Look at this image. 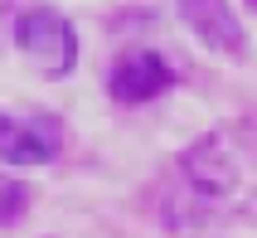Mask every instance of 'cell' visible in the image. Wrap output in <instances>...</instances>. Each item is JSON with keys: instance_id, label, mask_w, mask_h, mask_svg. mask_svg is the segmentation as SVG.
I'll use <instances>...</instances> for the list:
<instances>
[{"instance_id": "277c9868", "label": "cell", "mask_w": 257, "mask_h": 238, "mask_svg": "<svg viewBox=\"0 0 257 238\" xmlns=\"http://www.w3.org/2000/svg\"><path fill=\"white\" fill-rule=\"evenodd\" d=\"M63 146H68V131L58 117L0 112V161L5 166H49L63 155Z\"/></svg>"}, {"instance_id": "52a82bcc", "label": "cell", "mask_w": 257, "mask_h": 238, "mask_svg": "<svg viewBox=\"0 0 257 238\" xmlns=\"http://www.w3.org/2000/svg\"><path fill=\"white\" fill-rule=\"evenodd\" d=\"M247 10H252V15H257V0H247Z\"/></svg>"}, {"instance_id": "6da1fadb", "label": "cell", "mask_w": 257, "mask_h": 238, "mask_svg": "<svg viewBox=\"0 0 257 238\" xmlns=\"http://www.w3.org/2000/svg\"><path fill=\"white\" fill-rule=\"evenodd\" d=\"M10 39L39 78H68L78 68V29L58 5H25L10 25Z\"/></svg>"}, {"instance_id": "3957f363", "label": "cell", "mask_w": 257, "mask_h": 238, "mask_svg": "<svg viewBox=\"0 0 257 238\" xmlns=\"http://www.w3.org/2000/svg\"><path fill=\"white\" fill-rule=\"evenodd\" d=\"M175 63L156 49H126V54L112 58L107 68V98L121 102V107H146V102L165 98L175 88Z\"/></svg>"}, {"instance_id": "5b68a950", "label": "cell", "mask_w": 257, "mask_h": 238, "mask_svg": "<svg viewBox=\"0 0 257 238\" xmlns=\"http://www.w3.org/2000/svg\"><path fill=\"white\" fill-rule=\"evenodd\" d=\"M185 29L218 58H247V25L228 0H175Z\"/></svg>"}, {"instance_id": "7a4b0ae2", "label": "cell", "mask_w": 257, "mask_h": 238, "mask_svg": "<svg viewBox=\"0 0 257 238\" xmlns=\"http://www.w3.org/2000/svg\"><path fill=\"white\" fill-rule=\"evenodd\" d=\"M243 166L247 155L243 146L233 141V131H204L199 141H189L185 151L175 155V170H180V185L199 199H223L243 185Z\"/></svg>"}, {"instance_id": "8992f818", "label": "cell", "mask_w": 257, "mask_h": 238, "mask_svg": "<svg viewBox=\"0 0 257 238\" xmlns=\"http://www.w3.org/2000/svg\"><path fill=\"white\" fill-rule=\"evenodd\" d=\"M25 209H29V185L0 170V228L20 224V214H25Z\"/></svg>"}]
</instances>
